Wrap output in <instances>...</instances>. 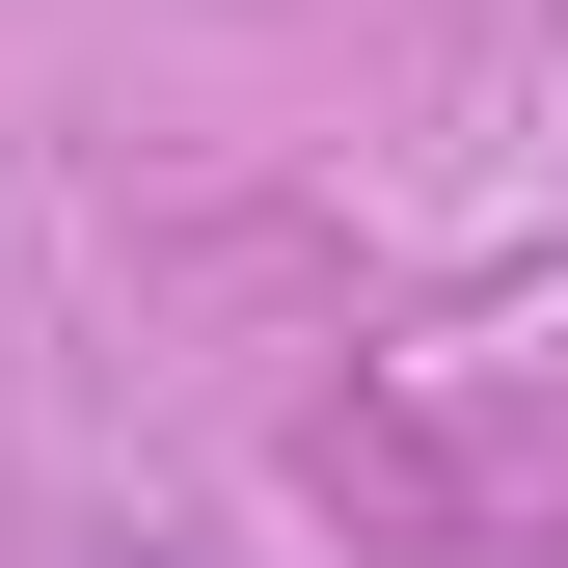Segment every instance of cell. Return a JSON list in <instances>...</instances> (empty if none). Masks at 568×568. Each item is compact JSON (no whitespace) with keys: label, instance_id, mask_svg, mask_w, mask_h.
I'll list each match as a JSON object with an SVG mask.
<instances>
[{"label":"cell","instance_id":"obj_1","mask_svg":"<svg viewBox=\"0 0 568 568\" xmlns=\"http://www.w3.org/2000/svg\"><path fill=\"white\" fill-rule=\"evenodd\" d=\"M135 568H190V541H135Z\"/></svg>","mask_w":568,"mask_h":568}]
</instances>
